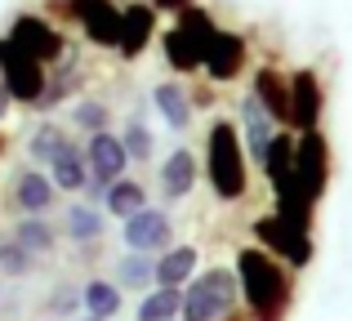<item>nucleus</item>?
<instances>
[{"mask_svg":"<svg viewBox=\"0 0 352 321\" xmlns=\"http://www.w3.org/2000/svg\"><path fill=\"white\" fill-rule=\"evenodd\" d=\"M206 170L210 183L223 201H236L245 192V152H241V134L232 121H214L210 125V143H206Z\"/></svg>","mask_w":352,"mask_h":321,"instance_id":"nucleus-3","label":"nucleus"},{"mask_svg":"<svg viewBox=\"0 0 352 321\" xmlns=\"http://www.w3.org/2000/svg\"><path fill=\"white\" fill-rule=\"evenodd\" d=\"M9 236H14V241L23 245L27 254H32V259H41V254H54V245H58V232H54L45 219H18Z\"/></svg>","mask_w":352,"mask_h":321,"instance_id":"nucleus-23","label":"nucleus"},{"mask_svg":"<svg viewBox=\"0 0 352 321\" xmlns=\"http://www.w3.org/2000/svg\"><path fill=\"white\" fill-rule=\"evenodd\" d=\"M294 183H299L303 201L317 206L330 188V143L321 130H308L294 139Z\"/></svg>","mask_w":352,"mask_h":321,"instance_id":"nucleus-6","label":"nucleus"},{"mask_svg":"<svg viewBox=\"0 0 352 321\" xmlns=\"http://www.w3.org/2000/svg\"><path fill=\"white\" fill-rule=\"evenodd\" d=\"M236 281L245 295L250 313L258 321H281L285 304H290V272L272 259L267 250H241L236 254Z\"/></svg>","mask_w":352,"mask_h":321,"instance_id":"nucleus-1","label":"nucleus"},{"mask_svg":"<svg viewBox=\"0 0 352 321\" xmlns=\"http://www.w3.org/2000/svg\"><path fill=\"white\" fill-rule=\"evenodd\" d=\"M120 232H125V245H129V254H152V250H170V214H165V210H138L134 219H125V228H120Z\"/></svg>","mask_w":352,"mask_h":321,"instance_id":"nucleus-11","label":"nucleus"},{"mask_svg":"<svg viewBox=\"0 0 352 321\" xmlns=\"http://www.w3.org/2000/svg\"><path fill=\"white\" fill-rule=\"evenodd\" d=\"M85 161H89V183H98V188L112 192V183H120V174H125L129 152H125V143H120L112 130H103V134H89Z\"/></svg>","mask_w":352,"mask_h":321,"instance_id":"nucleus-10","label":"nucleus"},{"mask_svg":"<svg viewBox=\"0 0 352 321\" xmlns=\"http://www.w3.org/2000/svg\"><path fill=\"white\" fill-rule=\"evenodd\" d=\"M241 125H245V148H250V157L263 161L267 148H272V139H276L281 130H276V121L263 112V103H258L254 94L241 98Z\"/></svg>","mask_w":352,"mask_h":321,"instance_id":"nucleus-15","label":"nucleus"},{"mask_svg":"<svg viewBox=\"0 0 352 321\" xmlns=\"http://www.w3.org/2000/svg\"><path fill=\"white\" fill-rule=\"evenodd\" d=\"M107 214H116L120 223L125 219H134L138 210H147V192H143V183H134V179H120V183H112V192H107Z\"/></svg>","mask_w":352,"mask_h":321,"instance_id":"nucleus-26","label":"nucleus"},{"mask_svg":"<svg viewBox=\"0 0 352 321\" xmlns=\"http://www.w3.org/2000/svg\"><path fill=\"white\" fill-rule=\"evenodd\" d=\"M0 85L14 103L36 107L50 89V67H41L32 54H23L9 36H0Z\"/></svg>","mask_w":352,"mask_h":321,"instance_id":"nucleus-4","label":"nucleus"},{"mask_svg":"<svg viewBox=\"0 0 352 321\" xmlns=\"http://www.w3.org/2000/svg\"><path fill=\"white\" fill-rule=\"evenodd\" d=\"M317 121H321V80L312 67H299L290 76V125L308 134L317 130Z\"/></svg>","mask_w":352,"mask_h":321,"instance_id":"nucleus-12","label":"nucleus"},{"mask_svg":"<svg viewBox=\"0 0 352 321\" xmlns=\"http://www.w3.org/2000/svg\"><path fill=\"white\" fill-rule=\"evenodd\" d=\"M254 236L263 241V250H276V259H285L290 268H303L312 259V236L303 223H290L281 214H267L254 223Z\"/></svg>","mask_w":352,"mask_h":321,"instance_id":"nucleus-8","label":"nucleus"},{"mask_svg":"<svg viewBox=\"0 0 352 321\" xmlns=\"http://www.w3.org/2000/svg\"><path fill=\"white\" fill-rule=\"evenodd\" d=\"M76 308H80V290H58V295L50 299V313L67 317V313H76Z\"/></svg>","mask_w":352,"mask_h":321,"instance_id":"nucleus-32","label":"nucleus"},{"mask_svg":"<svg viewBox=\"0 0 352 321\" xmlns=\"http://www.w3.org/2000/svg\"><path fill=\"white\" fill-rule=\"evenodd\" d=\"M50 179H54V188H58V192H85V183H89L85 148H80V143H67L63 157L50 165Z\"/></svg>","mask_w":352,"mask_h":321,"instance_id":"nucleus-20","label":"nucleus"},{"mask_svg":"<svg viewBox=\"0 0 352 321\" xmlns=\"http://www.w3.org/2000/svg\"><path fill=\"white\" fill-rule=\"evenodd\" d=\"M120 143H125V152H129L134 161H147V157H152V130H147V125L138 121V116H134V121L125 125V134H120Z\"/></svg>","mask_w":352,"mask_h":321,"instance_id":"nucleus-31","label":"nucleus"},{"mask_svg":"<svg viewBox=\"0 0 352 321\" xmlns=\"http://www.w3.org/2000/svg\"><path fill=\"white\" fill-rule=\"evenodd\" d=\"M32 263L36 259L14 241V236H0V272H9V277H27V272H32Z\"/></svg>","mask_w":352,"mask_h":321,"instance_id":"nucleus-30","label":"nucleus"},{"mask_svg":"<svg viewBox=\"0 0 352 321\" xmlns=\"http://www.w3.org/2000/svg\"><path fill=\"white\" fill-rule=\"evenodd\" d=\"M214 36H219V27H214V18H210L201 5L183 9L179 23L161 36L165 63H170L174 71H197V67H206V54H210V45H214Z\"/></svg>","mask_w":352,"mask_h":321,"instance_id":"nucleus-2","label":"nucleus"},{"mask_svg":"<svg viewBox=\"0 0 352 321\" xmlns=\"http://www.w3.org/2000/svg\"><path fill=\"white\" fill-rule=\"evenodd\" d=\"M67 14L80 23L89 45H103V49L120 45V9L112 0H67Z\"/></svg>","mask_w":352,"mask_h":321,"instance_id":"nucleus-9","label":"nucleus"},{"mask_svg":"<svg viewBox=\"0 0 352 321\" xmlns=\"http://www.w3.org/2000/svg\"><path fill=\"white\" fill-rule=\"evenodd\" d=\"M250 94L263 103V112L272 116L276 125H290V85L276 76V67H258L254 71V89Z\"/></svg>","mask_w":352,"mask_h":321,"instance_id":"nucleus-16","label":"nucleus"},{"mask_svg":"<svg viewBox=\"0 0 352 321\" xmlns=\"http://www.w3.org/2000/svg\"><path fill=\"white\" fill-rule=\"evenodd\" d=\"M241 63H245V41H241L236 32H219L214 45H210V54H206V71L214 80H232L241 71Z\"/></svg>","mask_w":352,"mask_h":321,"instance_id":"nucleus-17","label":"nucleus"},{"mask_svg":"<svg viewBox=\"0 0 352 321\" xmlns=\"http://www.w3.org/2000/svg\"><path fill=\"white\" fill-rule=\"evenodd\" d=\"M192 183H197V157H192L188 148H174L170 157H165V165H161V192H165V201L188 197Z\"/></svg>","mask_w":352,"mask_h":321,"instance_id":"nucleus-18","label":"nucleus"},{"mask_svg":"<svg viewBox=\"0 0 352 321\" xmlns=\"http://www.w3.org/2000/svg\"><path fill=\"white\" fill-rule=\"evenodd\" d=\"M179 313H183V290H170V286H156L138 304V321H174Z\"/></svg>","mask_w":352,"mask_h":321,"instance_id":"nucleus-27","label":"nucleus"},{"mask_svg":"<svg viewBox=\"0 0 352 321\" xmlns=\"http://www.w3.org/2000/svg\"><path fill=\"white\" fill-rule=\"evenodd\" d=\"M72 121L85 134H103L107 121H112V112H107V103H98V98H80V103L72 107Z\"/></svg>","mask_w":352,"mask_h":321,"instance_id":"nucleus-29","label":"nucleus"},{"mask_svg":"<svg viewBox=\"0 0 352 321\" xmlns=\"http://www.w3.org/2000/svg\"><path fill=\"white\" fill-rule=\"evenodd\" d=\"M9 116V94H5V85H0V121Z\"/></svg>","mask_w":352,"mask_h":321,"instance_id":"nucleus-34","label":"nucleus"},{"mask_svg":"<svg viewBox=\"0 0 352 321\" xmlns=\"http://www.w3.org/2000/svg\"><path fill=\"white\" fill-rule=\"evenodd\" d=\"M156 14H183V9H192V0H152Z\"/></svg>","mask_w":352,"mask_h":321,"instance_id":"nucleus-33","label":"nucleus"},{"mask_svg":"<svg viewBox=\"0 0 352 321\" xmlns=\"http://www.w3.org/2000/svg\"><path fill=\"white\" fill-rule=\"evenodd\" d=\"M152 36H156V9L152 5L134 0V5L120 9V45H116L120 58H138L152 45Z\"/></svg>","mask_w":352,"mask_h":321,"instance_id":"nucleus-13","label":"nucleus"},{"mask_svg":"<svg viewBox=\"0 0 352 321\" xmlns=\"http://www.w3.org/2000/svg\"><path fill=\"white\" fill-rule=\"evenodd\" d=\"M192 272H197V245H174V250H165L161 259H156V286H188Z\"/></svg>","mask_w":352,"mask_h":321,"instance_id":"nucleus-21","label":"nucleus"},{"mask_svg":"<svg viewBox=\"0 0 352 321\" xmlns=\"http://www.w3.org/2000/svg\"><path fill=\"white\" fill-rule=\"evenodd\" d=\"M80 308H85L89 317H98V321H112L120 313V290H116V281H85L80 286Z\"/></svg>","mask_w":352,"mask_h":321,"instance_id":"nucleus-22","label":"nucleus"},{"mask_svg":"<svg viewBox=\"0 0 352 321\" xmlns=\"http://www.w3.org/2000/svg\"><path fill=\"white\" fill-rule=\"evenodd\" d=\"M0 152H5V139H0Z\"/></svg>","mask_w":352,"mask_h":321,"instance_id":"nucleus-35","label":"nucleus"},{"mask_svg":"<svg viewBox=\"0 0 352 321\" xmlns=\"http://www.w3.org/2000/svg\"><path fill=\"white\" fill-rule=\"evenodd\" d=\"M63 232H67L72 241H98V236H103V214H98V206L76 201V206L63 214Z\"/></svg>","mask_w":352,"mask_h":321,"instance_id":"nucleus-25","label":"nucleus"},{"mask_svg":"<svg viewBox=\"0 0 352 321\" xmlns=\"http://www.w3.org/2000/svg\"><path fill=\"white\" fill-rule=\"evenodd\" d=\"M152 281H156L152 254H125L116 263V290H147Z\"/></svg>","mask_w":352,"mask_h":321,"instance_id":"nucleus-28","label":"nucleus"},{"mask_svg":"<svg viewBox=\"0 0 352 321\" xmlns=\"http://www.w3.org/2000/svg\"><path fill=\"white\" fill-rule=\"evenodd\" d=\"M67 134H63V125H54V121H45V125H36V134L27 139V157H32L36 165H45L50 170L54 161L63 157V148H67Z\"/></svg>","mask_w":352,"mask_h":321,"instance_id":"nucleus-24","label":"nucleus"},{"mask_svg":"<svg viewBox=\"0 0 352 321\" xmlns=\"http://www.w3.org/2000/svg\"><path fill=\"white\" fill-rule=\"evenodd\" d=\"M54 192H58V188H54V179L45 170H23L14 179V206L23 210L27 219H41L45 210L54 206Z\"/></svg>","mask_w":352,"mask_h":321,"instance_id":"nucleus-14","label":"nucleus"},{"mask_svg":"<svg viewBox=\"0 0 352 321\" xmlns=\"http://www.w3.org/2000/svg\"><path fill=\"white\" fill-rule=\"evenodd\" d=\"M85 321H98V317H85Z\"/></svg>","mask_w":352,"mask_h":321,"instance_id":"nucleus-36","label":"nucleus"},{"mask_svg":"<svg viewBox=\"0 0 352 321\" xmlns=\"http://www.w3.org/2000/svg\"><path fill=\"white\" fill-rule=\"evenodd\" d=\"M152 103H156V112H161V121L170 125V130H188L192 125V98L179 80H161V85L152 89Z\"/></svg>","mask_w":352,"mask_h":321,"instance_id":"nucleus-19","label":"nucleus"},{"mask_svg":"<svg viewBox=\"0 0 352 321\" xmlns=\"http://www.w3.org/2000/svg\"><path fill=\"white\" fill-rule=\"evenodd\" d=\"M236 272L228 268H210L206 277H197L183 290V321H219L223 313H232L236 304Z\"/></svg>","mask_w":352,"mask_h":321,"instance_id":"nucleus-5","label":"nucleus"},{"mask_svg":"<svg viewBox=\"0 0 352 321\" xmlns=\"http://www.w3.org/2000/svg\"><path fill=\"white\" fill-rule=\"evenodd\" d=\"M5 36H9V41H14L23 54H32L41 67L67 58V41H63V32L50 23V18H41V14H18L14 27H9Z\"/></svg>","mask_w":352,"mask_h":321,"instance_id":"nucleus-7","label":"nucleus"}]
</instances>
